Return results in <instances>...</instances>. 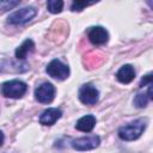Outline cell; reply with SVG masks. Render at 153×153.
Segmentation results:
<instances>
[{
	"label": "cell",
	"instance_id": "5bb4252c",
	"mask_svg": "<svg viewBox=\"0 0 153 153\" xmlns=\"http://www.w3.org/2000/svg\"><path fill=\"white\" fill-rule=\"evenodd\" d=\"M148 100H149V98L147 97L146 93H137L134 98V105L136 108H145L147 105Z\"/></svg>",
	"mask_w": 153,
	"mask_h": 153
},
{
	"label": "cell",
	"instance_id": "e0dca14e",
	"mask_svg": "<svg viewBox=\"0 0 153 153\" xmlns=\"http://www.w3.org/2000/svg\"><path fill=\"white\" fill-rule=\"evenodd\" d=\"M147 84H148V85L152 84V74H151V73L142 78V80H141V82H140V86L142 87V86H145V85H147Z\"/></svg>",
	"mask_w": 153,
	"mask_h": 153
},
{
	"label": "cell",
	"instance_id": "7a4b0ae2",
	"mask_svg": "<svg viewBox=\"0 0 153 153\" xmlns=\"http://www.w3.org/2000/svg\"><path fill=\"white\" fill-rule=\"evenodd\" d=\"M27 91V85L22 80H10L1 85V93L7 98H22Z\"/></svg>",
	"mask_w": 153,
	"mask_h": 153
},
{
	"label": "cell",
	"instance_id": "5b68a950",
	"mask_svg": "<svg viewBox=\"0 0 153 153\" xmlns=\"http://www.w3.org/2000/svg\"><path fill=\"white\" fill-rule=\"evenodd\" d=\"M55 87L50 82H43L35 90V98L43 104H49L55 97Z\"/></svg>",
	"mask_w": 153,
	"mask_h": 153
},
{
	"label": "cell",
	"instance_id": "4fadbf2b",
	"mask_svg": "<svg viewBox=\"0 0 153 153\" xmlns=\"http://www.w3.org/2000/svg\"><path fill=\"white\" fill-rule=\"evenodd\" d=\"M62 7H63V1L61 0H49L47 2V8L50 13H60L62 11Z\"/></svg>",
	"mask_w": 153,
	"mask_h": 153
},
{
	"label": "cell",
	"instance_id": "2e32d148",
	"mask_svg": "<svg viewBox=\"0 0 153 153\" xmlns=\"http://www.w3.org/2000/svg\"><path fill=\"white\" fill-rule=\"evenodd\" d=\"M93 2H86V1H74L73 4H72V6H71V10L72 11H81V10H84L86 6H88V5H92Z\"/></svg>",
	"mask_w": 153,
	"mask_h": 153
},
{
	"label": "cell",
	"instance_id": "ac0fdd59",
	"mask_svg": "<svg viewBox=\"0 0 153 153\" xmlns=\"http://www.w3.org/2000/svg\"><path fill=\"white\" fill-rule=\"evenodd\" d=\"M4 143V134H2V131L0 130V146Z\"/></svg>",
	"mask_w": 153,
	"mask_h": 153
},
{
	"label": "cell",
	"instance_id": "7c38bea8",
	"mask_svg": "<svg viewBox=\"0 0 153 153\" xmlns=\"http://www.w3.org/2000/svg\"><path fill=\"white\" fill-rule=\"evenodd\" d=\"M33 48H35V43H33V41L30 39V38L25 39V41H24V42L16 49V57H17L18 60H23V59H25L26 55L33 50Z\"/></svg>",
	"mask_w": 153,
	"mask_h": 153
},
{
	"label": "cell",
	"instance_id": "8992f818",
	"mask_svg": "<svg viewBox=\"0 0 153 153\" xmlns=\"http://www.w3.org/2000/svg\"><path fill=\"white\" fill-rule=\"evenodd\" d=\"M99 92L92 84H85L79 90V99L86 105H93L98 102Z\"/></svg>",
	"mask_w": 153,
	"mask_h": 153
},
{
	"label": "cell",
	"instance_id": "6da1fadb",
	"mask_svg": "<svg viewBox=\"0 0 153 153\" xmlns=\"http://www.w3.org/2000/svg\"><path fill=\"white\" fill-rule=\"evenodd\" d=\"M146 129V121L140 118L135 120L118 129V136L124 141H133L141 136L143 130Z\"/></svg>",
	"mask_w": 153,
	"mask_h": 153
},
{
	"label": "cell",
	"instance_id": "9a60e30c",
	"mask_svg": "<svg viewBox=\"0 0 153 153\" xmlns=\"http://www.w3.org/2000/svg\"><path fill=\"white\" fill-rule=\"evenodd\" d=\"M19 5V1L18 0H14V1H12V0H1L0 1V11L1 12H4V11H7V10H12L13 7H16V6H18Z\"/></svg>",
	"mask_w": 153,
	"mask_h": 153
},
{
	"label": "cell",
	"instance_id": "277c9868",
	"mask_svg": "<svg viewBox=\"0 0 153 153\" xmlns=\"http://www.w3.org/2000/svg\"><path fill=\"white\" fill-rule=\"evenodd\" d=\"M45 72L48 73V75H50L54 79L65 80L69 75V67L67 65H65L63 62H61L60 60L54 59L48 63Z\"/></svg>",
	"mask_w": 153,
	"mask_h": 153
},
{
	"label": "cell",
	"instance_id": "3957f363",
	"mask_svg": "<svg viewBox=\"0 0 153 153\" xmlns=\"http://www.w3.org/2000/svg\"><path fill=\"white\" fill-rule=\"evenodd\" d=\"M36 14H37V10L35 7H32V6L23 7L18 11L13 12L12 14H10L7 18V23L12 24V25H22V24L30 22Z\"/></svg>",
	"mask_w": 153,
	"mask_h": 153
},
{
	"label": "cell",
	"instance_id": "8fae6325",
	"mask_svg": "<svg viewBox=\"0 0 153 153\" xmlns=\"http://www.w3.org/2000/svg\"><path fill=\"white\" fill-rule=\"evenodd\" d=\"M96 122H97V120H96V117L93 115H86V116H84V117H81V118H79L76 121L75 128L78 130H80V131L88 133L94 128Z\"/></svg>",
	"mask_w": 153,
	"mask_h": 153
},
{
	"label": "cell",
	"instance_id": "ba28073f",
	"mask_svg": "<svg viewBox=\"0 0 153 153\" xmlns=\"http://www.w3.org/2000/svg\"><path fill=\"white\" fill-rule=\"evenodd\" d=\"M87 37L91 43L96 45H100L108 42L109 33L103 26H93V27H90V30L87 31Z\"/></svg>",
	"mask_w": 153,
	"mask_h": 153
},
{
	"label": "cell",
	"instance_id": "9c48e42d",
	"mask_svg": "<svg viewBox=\"0 0 153 153\" xmlns=\"http://www.w3.org/2000/svg\"><path fill=\"white\" fill-rule=\"evenodd\" d=\"M62 116V112L57 108H49L44 110L39 116V123L43 126H53Z\"/></svg>",
	"mask_w": 153,
	"mask_h": 153
},
{
	"label": "cell",
	"instance_id": "30bf717a",
	"mask_svg": "<svg viewBox=\"0 0 153 153\" xmlns=\"http://www.w3.org/2000/svg\"><path fill=\"white\" fill-rule=\"evenodd\" d=\"M116 78L122 84H129V82H131L134 80V78H135V69H134V67L130 66V65L122 66L118 69V72L116 73Z\"/></svg>",
	"mask_w": 153,
	"mask_h": 153
},
{
	"label": "cell",
	"instance_id": "52a82bcc",
	"mask_svg": "<svg viewBox=\"0 0 153 153\" xmlns=\"http://www.w3.org/2000/svg\"><path fill=\"white\" fill-rule=\"evenodd\" d=\"M100 143V139L97 135H91V136H85V137H79L72 141V147L76 151H88L98 147Z\"/></svg>",
	"mask_w": 153,
	"mask_h": 153
}]
</instances>
